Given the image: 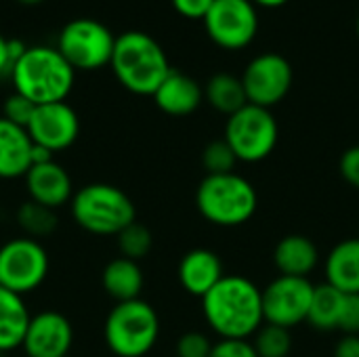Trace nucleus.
I'll use <instances>...</instances> for the list:
<instances>
[{
    "label": "nucleus",
    "instance_id": "ea45409f",
    "mask_svg": "<svg viewBox=\"0 0 359 357\" xmlns=\"http://www.w3.org/2000/svg\"><path fill=\"white\" fill-rule=\"evenodd\" d=\"M358 36H359V17H358Z\"/></svg>",
    "mask_w": 359,
    "mask_h": 357
},
{
    "label": "nucleus",
    "instance_id": "2eb2a0df",
    "mask_svg": "<svg viewBox=\"0 0 359 357\" xmlns=\"http://www.w3.org/2000/svg\"><path fill=\"white\" fill-rule=\"evenodd\" d=\"M27 200L42 204L50 210H59L74 198V183L69 173L55 160L34 164L23 177Z\"/></svg>",
    "mask_w": 359,
    "mask_h": 357
},
{
    "label": "nucleus",
    "instance_id": "0eeeda50",
    "mask_svg": "<svg viewBox=\"0 0 359 357\" xmlns=\"http://www.w3.org/2000/svg\"><path fill=\"white\" fill-rule=\"evenodd\" d=\"M278 137L280 126L271 109L248 103L227 118L223 139L233 149L238 162L255 164L273 154Z\"/></svg>",
    "mask_w": 359,
    "mask_h": 357
},
{
    "label": "nucleus",
    "instance_id": "aec40b11",
    "mask_svg": "<svg viewBox=\"0 0 359 357\" xmlns=\"http://www.w3.org/2000/svg\"><path fill=\"white\" fill-rule=\"evenodd\" d=\"M326 284L345 295H359V238L339 242L326 259Z\"/></svg>",
    "mask_w": 359,
    "mask_h": 357
},
{
    "label": "nucleus",
    "instance_id": "4c0bfd02",
    "mask_svg": "<svg viewBox=\"0 0 359 357\" xmlns=\"http://www.w3.org/2000/svg\"><path fill=\"white\" fill-rule=\"evenodd\" d=\"M255 4H261V6H282L286 4L288 0H252Z\"/></svg>",
    "mask_w": 359,
    "mask_h": 357
},
{
    "label": "nucleus",
    "instance_id": "423d86ee",
    "mask_svg": "<svg viewBox=\"0 0 359 357\" xmlns=\"http://www.w3.org/2000/svg\"><path fill=\"white\" fill-rule=\"evenodd\" d=\"M158 337L160 318L143 299L116 303L105 318L103 339L116 357H145L156 347Z\"/></svg>",
    "mask_w": 359,
    "mask_h": 357
},
{
    "label": "nucleus",
    "instance_id": "79ce46f5",
    "mask_svg": "<svg viewBox=\"0 0 359 357\" xmlns=\"http://www.w3.org/2000/svg\"><path fill=\"white\" fill-rule=\"evenodd\" d=\"M65 357H72V356H65Z\"/></svg>",
    "mask_w": 359,
    "mask_h": 357
},
{
    "label": "nucleus",
    "instance_id": "20e7f679",
    "mask_svg": "<svg viewBox=\"0 0 359 357\" xmlns=\"http://www.w3.org/2000/svg\"><path fill=\"white\" fill-rule=\"evenodd\" d=\"M74 223L101 238L118 236L137 221V208L126 191L111 183H88L74 191L69 202Z\"/></svg>",
    "mask_w": 359,
    "mask_h": 357
},
{
    "label": "nucleus",
    "instance_id": "9d476101",
    "mask_svg": "<svg viewBox=\"0 0 359 357\" xmlns=\"http://www.w3.org/2000/svg\"><path fill=\"white\" fill-rule=\"evenodd\" d=\"M212 42L238 50L248 46L259 32V11L252 0H215L204 17Z\"/></svg>",
    "mask_w": 359,
    "mask_h": 357
},
{
    "label": "nucleus",
    "instance_id": "473e14b6",
    "mask_svg": "<svg viewBox=\"0 0 359 357\" xmlns=\"http://www.w3.org/2000/svg\"><path fill=\"white\" fill-rule=\"evenodd\" d=\"M339 170H341V177L351 187L359 189V145H353L343 151V156L339 160Z\"/></svg>",
    "mask_w": 359,
    "mask_h": 357
},
{
    "label": "nucleus",
    "instance_id": "9b49d317",
    "mask_svg": "<svg viewBox=\"0 0 359 357\" xmlns=\"http://www.w3.org/2000/svg\"><path fill=\"white\" fill-rule=\"evenodd\" d=\"M294 72L290 61L280 53H261L252 57L242 74L248 103L271 109L292 88Z\"/></svg>",
    "mask_w": 359,
    "mask_h": 357
},
{
    "label": "nucleus",
    "instance_id": "39448f33",
    "mask_svg": "<svg viewBox=\"0 0 359 357\" xmlns=\"http://www.w3.org/2000/svg\"><path fill=\"white\" fill-rule=\"evenodd\" d=\"M196 204L200 215L219 227H238L248 223L259 208L255 185L238 175H206L198 187Z\"/></svg>",
    "mask_w": 359,
    "mask_h": 357
},
{
    "label": "nucleus",
    "instance_id": "4be33fe9",
    "mask_svg": "<svg viewBox=\"0 0 359 357\" xmlns=\"http://www.w3.org/2000/svg\"><path fill=\"white\" fill-rule=\"evenodd\" d=\"M32 314L21 295L0 286V351L11 353L21 349Z\"/></svg>",
    "mask_w": 359,
    "mask_h": 357
},
{
    "label": "nucleus",
    "instance_id": "f704fd0d",
    "mask_svg": "<svg viewBox=\"0 0 359 357\" xmlns=\"http://www.w3.org/2000/svg\"><path fill=\"white\" fill-rule=\"evenodd\" d=\"M334 357H359V335H345L334 347Z\"/></svg>",
    "mask_w": 359,
    "mask_h": 357
},
{
    "label": "nucleus",
    "instance_id": "a878e982",
    "mask_svg": "<svg viewBox=\"0 0 359 357\" xmlns=\"http://www.w3.org/2000/svg\"><path fill=\"white\" fill-rule=\"evenodd\" d=\"M252 347L259 357H288L292 351L290 330L273 324H263L252 337Z\"/></svg>",
    "mask_w": 359,
    "mask_h": 357
},
{
    "label": "nucleus",
    "instance_id": "b1692460",
    "mask_svg": "<svg viewBox=\"0 0 359 357\" xmlns=\"http://www.w3.org/2000/svg\"><path fill=\"white\" fill-rule=\"evenodd\" d=\"M343 305H345V292L337 290L330 284H320L313 288L307 322L318 330H339Z\"/></svg>",
    "mask_w": 359,
    "mask_h": 357
},
{
    "label": "nucleus",
    "instance_id": "dca6fc26",
    "mask_svg": "<svg viewBox=\"0 0 359 357\" xmlns=\"http://www.w3.org/2000/svg\"><path fill=\"white\" fill-rule=\"evenodd\" d=\"M179 284L191 297L204 299L223 278V263L217 252L208 248L189 250L179 263Z\"/></svg>",
    "mask_w": 359,
    "mask_h": 357
},
{
    "label": "nucleus",
    "instance_id": "bb28decb",
    "mask_svg": "<svg viewBox=\"0 0 359 357\" xmlns=\"http://www.w3.org/2000/svg\"><path fill=\"white\" fill-rule=\"evenodd\" d=\"M118 248H120V257L124 259H130V261H141L149 255L151 246H154V238H151V231L141 225V223H130L126 229H122L118 236Z\"/></svg>",
    "mask_w": 359,
    "mask_h": 357
},
{
    "label": "nucleus",
    "instance_id": "7ed1b4c3",
    "mask_svg": "<svg viewBox=\"0 0 359 357\" xmlns=\"http://www.w3.org/2000/svg\"><path fill=\"white\" fill-rule=\"evenodd\" d=\"M109 65L118 82L135 95H154L172 69L162 44L139 29L116 36Z\"/></svg>",
    "mask_w": 359,
    "mask_h": 357
},
{
    "label": "nucleus",
    "instance_id": "e433bc0d",
    "mask_svg": "<svg viewBox=\"0 0 359 357\" xmlns=\"http://www.w3.org/2000/svg\"><path fill=\"white\" fill-rule=\"evenodd\" d=\"M50 160H53V151H48L46 147L34 145V151H32V166H34V164H44V162H50Z\"/></svg>",
    "mask_w": 359,
    "mask_h": 357
},
{
    "label": "nucleus",
    "instance_id": "a19ab883",
    "mask_svg": "<svg viewBox=\"0 0 359 357\" xmlns=\"http://www.w3.org/2000/svg\"><path fill=\"white\" fill-rule=\"evenodd\" d=\"M2 356H4V353H2V351H0V357H2Z\"/></svg>",
    "mask_w": 359,
    "mask_h": 357
},
{
    "label": "nucleus",
    "instance_id": "4468645a",
    "mask_svg": "<svg viewBox=\"0 0 359 357\" xmlns=\"http://www.w3.org/2000/svg\"><path fill=\"white\" fill-rule=\"evenodd\" d=\"M72 345V322L59 311H40L32 316L21 349L25 357H65Z\"/></svg>",
    "mask_w": 359,
    "mask_h": 357
},
{
    "label": "nucleus",
    "instance_id": "c85d7f7f",
    "mask_svg": "<svg viewBox=\"0 0 359 357\" xmlns=\"http://www.w3.org/2000/svg\"><path fill=\"white\" fill-rule=\"evenodd\" d=\"M34 112H36V105H34L27 97H23V95H19V93H13V95L4 101L2 118H6L8 122H13V124H17V126L27 128V124H29Z\"/></svg>",
    "mask_w": 359,
    "mask_h": 357
},
{
    "label": "nucleus",
    "instance_id": "58836bf2",
    "mask_svg": "<svg viewBox=\"0 0 359 357\" xmlns=\"http://www.w3.org/2000/svg\"><path fill=\"white\" fill-rule=\"evenodd\" d=\"M19 2H23V4H38V2H42V0H19Z\"/></svg>",
    "mask_w": 359,
    "mask_h": 357
},
{
    "label": "nucleus",
    "instance_id": "f257e3e1",
    "mask_svg": "<svg viewBox=\"0 0 359 357\" xmlns=\"http://www.w3.org/2000/svg\"><path fill=\"white\" fill-rule=\"evenodd\" d=\"M202 311L221 339H250L265 324L261 288L244 276H225L202 299Z\"/></svg>",
    "mask_w": 359,
    "mask_h": 357
},
{
    "label": "nucleus",
    "instance_id": "37998d69",
    "mask_svg": "<svg viewBox=\"0 0 359 357\" xmlns=\"http://www.w3.org/2000/svg\"><path fill=\"white\" fill-rule=\"evenodd\" d=\"M23 357H25V356H23Z\"/></svg>",
    "mask_w": 359,
    "mask_h": 357
},
{
    "label": "nucleus",
    "instance_id": "ddd939ff",
    "mask_svg": "<svg viewBox=\"0 0 359 357\" xmlns=\"http://www.w3.org/2000/svg\"><path fill=\"white\" fill-rule=\"evenodd\" d=\"M27 133L34 145L46 147L57 154L72 147L80 135V120L72 105L65 101L36 105V112L27 124Z\"/></svg>",
    "mask_w": 359,
    "mask_h": 357
},
{
    "label": "nucleus",
    "instance_id": "7c9ffc66",
    "mask_svg": "<svg viewBox=\"0 0 359 357\" xmlns=\"http://www.w3.org/2000/svg\"><path fill=\"white\" fill-rule=\"evenodd\" d=\"M210 357H259L248 339H221L212 345Z\"/></svg>",
    "mask_w": 359,
    "mask_h": 357
},
{
    "label": "nucleus",
    "instance_id": "6ab92c4d",
    "mask_svg": "<svg viewBox=\"0 0 359 357\" xmlns=\"http://www.w3.org/2000/svg\"><path fill=\"white\" fill-rule=\"evenodd\" d=\"M320 250L316 242L301 234L284 236L273 250V263L280 276L292 278H309V274L318 267Z\"/></svg>",
    "mask_w": 359,
    "mask_h": 357
},
{
    "label": "nucleus",
    "instance_id": "72a5a7b5",
    "mask_svg": "<svg viewBox=\"0 0 359 357\" xmlns=\"http://www.w3.org/2000/svg\"><path fill=\"white\" fill-rule=\"evenodd\" d=\"M215 0H172L177 13L189 19H204Z\"/></svg>",
    "mask_w": 359,
    "mask_h": 357
},
{
    "label": "nucleus",
    "instance_id": "1a4fd4ad",
    "mask_svg": "<svg viewBox=\"0 0 359 357\" xmlns=\"http://www.w3.org/2000/svg\"><path fill=\"white\" fill-rule=\"evenodd\" d=\"M116 36L97 19H74L63 25L57 48L74 69H99L111 63Z\"/></svg>",
    "mask_w": 359,
    "mask_h": 357
},
{
    "label": "nucleus",
    "instance_id": "c9c22d12",
    "mask_svg": "<svg viewBox=\"0 0 359 357\" xmlns=\"http://www.w3.org/2000/svg\"><path fill=\"white\" fill-rule=\"evenodd\" d=\"M13 63H11V57H8V40L0 34V76L11 72Z\"/></svg>",
    "mask_w": 359,
    "mask_h": 357
},
{
    "label": "nucleus",
    "instance_id": "f8f14e48",
    "mask_svg": "<svg viewBox=\"0 0 359 357\" xmlns=\"http://www.w3.org/2000/svg\"><path fill=\"white\" fill-rule=\"evenodd\" d=\"M313 288L316 286L309 282V278L278 276L261 290L265 324H273L290 330L307 322Z\"/></svg>",
    "mask_w": 359,
    "mask_h": 357
},
{
    "label": "nucleus",
    "instance_id": "cd10ccee",
    "mask_svg": "<svg viewBox=\"0 0 359 357\" xmlns=\"http://www.w3.org/2000/svg\"><path fill=\"white\" fill-rule=\"evenodd\" d=\"M236 164H238V158H236L233 149L229 147V143L225 139L210 141L202 151V166H204L206 175L233 173Z\"/></svg>",
    "mask_w": 359,
    "mask_h": 357
},
{
    "label": "nucleus",
    "instance_id": "2f4dec72",
    "mask_svg": "<svg viewBox=\"0 0 359 357\" xmlns=\"http://www.w3.org/2000/svg\"><path fill=\"white\" fill-rule=\"evenodd\" d=\"M339 330L343 335H359V295H345Z\"/></svg>",
    "mask_w": 359,
    "mask_h": 357
},
{
    "label": "nucleus",
    "instance_id": "f3484780",
    "mask_svg": "<svg viewBox=\"0 0 359 357\" xmlns=\"http://www.w3.org/2000/svg\"><path fill=\"white\" fill-rule=\"evenodd\" d=\"M151 97L164 114L189 116L200 107L204 99V88L189 74L181 69H170Z\"/></svg>",
    "mask_w": 359,
    "mask_h": 357
},
{
    "label": "nucleus",
    "instance_id": "6e6552de",
    "mask_svg": "<svg viewBox=\"0 0 359 357\" xmlns=\"http://www.w3.org/2000/svg\"><path fill=\"white\" fill-rule=\"evenodd\" d=\"M50 271V259L40 240L21 236L0 246V286L15 295L38 290Z\"/></svg>",
    "mask_w": 359,
    "mask_h": 357
},
{
    "label": "nucleus",
    "instance_id": "f03ea898",
    "mask_svg": "<svg viewBox=\"0 0 359 357\" xmlns=\"http://www.w3.org/2000/svg\"><path fill=\"white\" fill-rule=\"evenodd\" d=\"M15 93L34 105L65 101L74 88L76 69L65 61L57 46H27L25 55L11 67Z\"/></svg>",
    "mask_w": 359,
    "mask_h": 357
},
{
    "label": "nucleus",
    "instance_id": "412c9836",
    "mask_svg": "<svg viewBox=\"0 0 359 357\" xmlns=\"http://www.w3.org/2000/svg\"><path fill=\"white\" fill-rule=\"evenodd\" d=\"M101 284H103V290L116 303H126V301L141 299L145 278H143V271L137 261L116 257L103 267Z\"/></svg>",
    "mask_w": 359,
    "mask_h": 357
},
{
    "label": "nucleus",
    "instance_id": "c756f323",
    "mask_svg": "<svg viewBox=\"0 0 359 357\" xmlns=\"http://www.w3.org/2000/svg\"><path fill=\"white\" fill-rule=\"evenodd\" d=\"M210 339L204 332L191 330L181 335V339L177 341V357H210L212 351Z\"/></svg>",
    "mask_w": 359,
    "mask_h": 357
},
{
    "label": "nucleus",
    "instance_id": "393cba45",
    "mask_svg": "<svg viewBox=\"0 0 359 357\" xmlns=\"http://www.w3.org/2000/svg\"><path fill=\"white\" fill-rule=\"evenodd\" d=\"M17 223H19V227L23 229V234L27 238L40 240V238H46V236H50L55 231L57 215H55V210H50V208H46L42 204L25 200L17 208Z\"/></svg>",
    "mask_w": 359,
    "mask_h": 357
},
{
    "label": "nucleus",
    "instance_id": "a211bd4d",
    "mask_svg": "<svg viewBox=\"0 0 359 357\" xmlns=\"http://www.w3.org/2000/svg\"><path fill=\"white\" fill-rule=\"evenodd\" d=\"M34 141L27 128L0 116V179H23L32 168Z\"/></svg>",
    "mask_w": 359,
    "mask_h": 357
},
{
    "label": "nucleus",
    "instance_id": "5701e85b",
    "mask_svg": "<svg viewBox=\"0 0 359 357\" xmlns=\"http://www.w3.org/2000/svg\"><path fill=\"white\" fill-rule=\"evenodd\" d=\"M204 97L217 112L225 114L227 118L240 112L244 105H248L242 76H236L229 72H219L210 76L204 86Z\"/></svg>",
    "mask_w": 359,
    "mask_h": 357
}]
</instances>
